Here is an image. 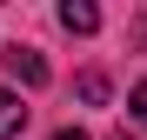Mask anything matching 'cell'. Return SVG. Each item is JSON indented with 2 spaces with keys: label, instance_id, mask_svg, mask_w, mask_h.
<instances>
[{
  "label": "cell",
  "instance_id": "obj_5",
  "mask_svg": "<svg viewBox=\"0 0 147 140\" xmlns=\"http://www.w3.org/2000/svg\"><path fill=\"white\" fill-rule=\"evenodd\" d=\"M80 100H107V80L100 74H80Z\"/></svg>",
  "mask_w": 147,
  "mask_h": 140
},
{
  "label": "cell",
  "instance_id": "obj_4",
  "mask_svg": "<svg viewBox=\"0 0 147 140\" xmlns=\"http://www.w3.org/2000/svg\"><path fill=\"white\" fill-rule=\"evenodd\" d=\"M127 113H134V127H147V80H140V87L127 93Z\"/></svg>",
  "mask_w": 147,
  "mask_h": 140
},
{
  "label": "cell",
  "instance_id": "obj_6",
  "mask_svg": "<svg viewBox=\"0 0 147 140\" xmlns=\"http://www.w3.org/2000/svg\"><path fill=\"white\" fill-rule=\"evenodd\" d=\"M47 140H87L80 127H54V133H47Z\"/></svg>",
  "mask_w": 147,
  "mask_h": 140
},
{
  "label": "cell",
  "instance_id": "obj_3",
  "mask_svg": "<svg viewBox=\"0 0 147 140\" xmlns=\"http://www.w3.org/2000/svg\"><path fill=\"white\" fill-rule=\"evenodd\" d=\"M60 27H67V33H94V27H100V13H94L87 0H60Z\"/></svg>",
  "mask_w": 147,
  "mask_h": 140
},
{
  "label": "cell",
  "instance_id": "obj_1",
  "mask_svg": "<svg viewBox=\"0 0 147 140\" xmlns=\"http://www.w3.org/2000/svg\"><path fill=\"white\" fill-rule=\"evenodd\" d=\"M7 74H13L20 87H40V80H47V60L34 54V47H7Z\"/></svg>",
  "mask_w": 147,
  "mask_h": 140
},
{
  "label": "cell",
  "instance_id": "obj_2",
  "mask_svg": "<svg viewBox=\"0 0 147 140\" xmlns=\"http://www.w3.org/2000/svg\"><path fill=\"white\" fill-rule=\"evenodd\" d=\"M20 127H27V107H20V93H13V87H0V140H13Z\"/></svg>",
  "mask_w": 147,
  "mask_h": 140
},
{
  "label": "cell",
  "instance_id": "obj_7",
  "mask_svg": "<svg viewBox=\"0 0 147 140\" xmlns=\"http://www.w3.org/2000/svg\"><path fill=\"white\" fill-rule=\"evenodd\" d=\"M114 140H127V133H114Z\"/></svg>",
  "mask_w": 147,
  "mask_h": 140
}]
</instances>
